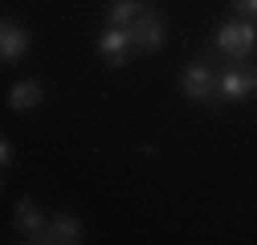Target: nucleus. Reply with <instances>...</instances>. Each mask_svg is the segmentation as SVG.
<instances>
[{
	"label": "nucleus",
	"instance_id": "f8f14e48",
	"mask_svg": "<svg viewBox=\"0 0 257 245\" xmlns=\"http://www.w3.org/2000/svg\"><path fill=\"white\" fill-rule=\"evenodd\" d=\"M0 164H5V168L13 164V143H9V139H5V143H0Z\"/></svg>",
	"mask_w": 257,
	"mask_h": 245
},
{
	"label": "nucleus",
	"instance_id": "6e6552de",
	"mask_svg": "<svg viewBox=\"0 0 257 245\" xmlns=\"http://www.w3.org/2000/svg\"><path fill=\"white\" fill-rule=\"evenodd\" d=\"M17 229H21V233H33V237H45L49 225H45V217H41L37 200H29V196H25V200L17 204Z\"/></svg>",
	"mask_w": 257,
	"mask_h": 245
},
{
	"label": "nucleus",
	"instance_id": "39448f33",
	"mask_svg": "<svg viewBox=\"0 0 257 245\" xmlns=\"http://www.w3.org/2000/svg\"><path fill=\"white\" fill-rule=\"evenodd\" d=\"M131 37H135V49H159V45H164V17H159V13H143L135 25H131Z\"/></svg>",
	"mask_w": 257,
	"mask_h": 245
},
{
	"label": "nucleus",
	"instance_id": "7ed1b4c3",
	"mask_svg": "<svg viewBox=\"0 0 257 245\" xmlns=\"http://www.w3.org/2000/svg\"><path fill=\"white\" fill-rule=\"evenodd\" d=\"M98 49H102V57L110 61V66H126V61H131V49H135L131 29H106V33L98 37Z\"/></svg>",
	"mask_w": 257,
	"mask_h": 245
},
{
	"label": "nucleus",
	"instance_id": "423d86ee",
	"mask_svg": "<svg viewBox=\"0 0 257 245\" xmlns=\"http://www.w3.org/2000/svg\"><path fill=\"white\" fill-rule=\"evenodd\" d=\"M25 49H29V29L17 21H5V29H0V61L13 66V61L25 57Z\"/></svg>",
	"mask_w": 257,
	"mask_h": 245
},
{
	"label": "nucleus",
	"instance_id": "f257e3e1",
	"mask_svg": "<svg viewBox=\"0 0 257 245\" xmlns=\"http://www.w3.org/2000/svg\"><path fill=\"white\" fill-rule=\"evenodd\" d=\"M216 45L229 53L233 61H245L253 49H257V21H245V17H233L229 25H220L216 33Z\"/></svg>",
	"mask_w": 257,
	"mask_h": 245
},
{
	"label": "nucleus",
	"instance_id": "20e7f679",
	"mask_svg": "<svg viewBox=\"0 0 257 245\" xmlns=\"http://www.w3.org/2000/svg\"><path fill=\"white\" fill-rule=\"evenodd\" d=\"M249 94H257V70H229V74H220V98L224 102H245Z\"/></svg>",
	"mask_w": 257,
	"mask_h": 245
},
{
	"label": "nucleus",
	"instance_id": "9b49d317",
	"mask_svg": "<svg viewBox=\"0 0 257 245\" xmlns=\"http://www.w3.org/2000/svg\"><path fill=\"white\" fill-rule=\"evenodd\" d=\"M233 9H237V17L257 21V0H233Z\"/></svg>",
	"mask_w": 257,
	"mask_h": 245
},
{
	"label": "nucleus",
	"instance_id": "9d476101",
	"mask_svg": "<svg viewBox=\"0 0 257 245\" xmlns=\"http://www.w3.org/2000/svg\"><path fill=\"white\" fill-rule=\"evenodd\" d=\"M41 102V86L29 78V82H17L13 86V94H9V106L13 110H29V106H37Z\"/></svg>",
	"mask_w": 257,
	"mask_h": 245
},
{
	"label": "nucleus",
	"instance_id": "f03ea898",
	"mask_svg": "<svg viewBox=\"0 0 257 245\" xmlns=\"http://www.w3.org/2000/svg\"><path fill=\"white\" fill-rule=\"evenodd\" d=\"M180 86H184V94L192 102H216L220 98V74H212L204 61H200V66H188L180 74Z\"/></svg>",
	"mask_w": 257,
	"mask_h": 245
},
{
	"label": "nucleus",
	"instance_id": "1a4fd4ad",
	"mask_svg": "<svg viewBox=\"0 0 257 245\" xmlns=\"http://www.w3.org/2000/svg\"><path fill=\"white\" fill-rule=\"evenodd\" d=\"M143 13H147V5H143V0H114V5H110V17H106V25H110V29H131Z\"/></svg>",
	"mask_w": 257,
	"mask_h": 245
},
{
	"label": "nucleus",
	"instance_id": "0eeeda50",
	"mask_svg": "<svg viewBox=\"0 0 257 245\" xmlns=\"http://www.w3.org/2000/svg\"><path fill=\"white\" fill-rule=\"evenodd\" d=\"M78 237H82L78 217H74V212H61V217L49 221V229H45L41 241H49V245H78Z\"/></svg>",
	"mask_w": 257,
	"mask_h": 245
},
{
	"label": "nucleus",
	"instance_id": "ddd939ff",
	"mask_svg": "<svg viewBox=\"0 0 257 245\" xmlns=\"http://www.w3.org/2000/svg\"><path fill=\"white\" fill-rule=\"evenodd\" d=\"M33 245H49V241H33Z\"/></svg>",
	"mask_w": 257,
	"mask_h": 245
}]
</instances>
